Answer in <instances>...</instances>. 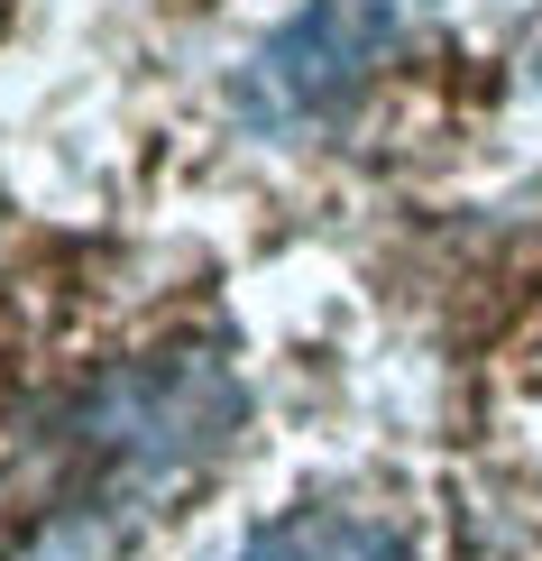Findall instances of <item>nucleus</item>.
<instances>
[{
    "label": "nucleus",
    "mask_w": 542,
    "mask_h": 561,
    "mask_svg": "<svg viewBox=\"0 0 542 561\" xmlns=\"http://www.w3.org/2000/svg\"><path fill=\"white\" fill-rule=\"evenodd\" d=\"M230 561H414L405 534L377 525V516H349V506H295V516L257 525Z\"/></svg>",
    "instance_id": "nucleus-2"
},
{
    "label": "nucleus",
    "mask_w": 542,
    "mask_h": 561,
    "mask_svg": "<svg viewBox=\"0 0 542 561\" xmlns=\"http://www.w3.org/2000/svg\"><path fill=\"white\" fill-rule=\"evenodd\" d=\"M387 28H395L387 0H322V10H303L295 28L257 56V102H267L276 121H313V111H332L341 92L377 65Z\"/></svg>",
    "instance_id": "nucleus-1"
}]
</instances>
